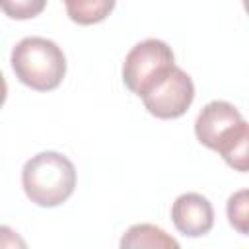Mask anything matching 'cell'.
<instances>
[{"label":"cell","mask_w":249,"mask_h":249,"mask_svg":"<svg viewBox=\"0 0 249 249\" xmlns=\"http://www.w3.org/2000/svg\"><path fill=\"white\" fill-rule=\"evenodd\" d=\"M25 196L43 208H54L70 198L76 189V167L60 152H39L21 169Z\"/></svg>","instance_id":"1"},{"label":"cell","mask_w":249,"mask_h":249,"mask_svg":"<svg viewBox=\"0 0 249 249\" xmlns=\"http://www.w3.org/2000/svg\"><path fill=\"white\" fill-rule=\"evenodd\" d=\"M12 68L23 86L35 91H51L64 80L66 56L51 39L25 37L12 49Z\"/></svg>","instance_id":"2"},{"label":"cell","mask_w":249,"mask_h":249,"mask_svg":"<svg viewBox=\"0 0 249 249\" xmlns=\"http://www.w3.org/2000/svg\"><path fill=\"white\" fill-rule=\"evenodd\" d=\"M175 64L173 51L160 39H144L136 43L123 62V82L138 97L152 88Z\"/></svg>","instance_id":"3"},{"label":"cell","mask_w":249,"mask_h":249,"mask_svg":"<svg viewBox=\"0 0 249 249\" xmlns=\"http://www.w3.org/2000/svg\"><path fill=\"white\" fill-rule=\"evenodd\" d=\"M140 97L150 115L158 119H177L191 107L195 99V84L185 70L173 64L169 72Z\"/></svg>","instance_id":"4"},{"label":"cell","mask_w":249,"mask_h":249,"mask_svg":"<svg viewBox=\"0 0 249 249\" xmlns=\"http://www.w3.org/2000/svg\"><path fill=\"white\" fill-rule=\"evenodd\" d=\"M245 124V119L228 101L214 99L202 107V111L196 117L195 123V134L198 142L210 150H220V146L235 134L241 126Z\"/></svg>","instance_id":"5"},{"label":"cell","mask_w":249,"mask_h":249,"mask_svg":"<svg viewBox=\"0 0 249 249\" xmlns=\"http://www.w3.org/2000/svg\"><path fill=\"white\" fill-rule=\"evenodd\" d=\"M171 222L183 235L200 237L214 226V208L206 196L198 193H185L171 204Z\"/></svg>","instance_id":"6"},{"label":"cell","mask_w":249,"mask_h":249,"mask_svg":"<svg viewBox=\"0 0 249 249\" xmlns=\"http://www.w3.org/2000/svg\"><path fill=\"white\" fill-rule=\"evenodd\" d=\"M123 249H179L177 239L154 224H134L121 237Z\"/></svg>","instance_id":"7"},{"label":"cell","mask_w":249,"mask_h":249,"mask_svg":"<svg viewBox=\"0 0 249 249\" xmlns=\"http://www.w3.org/2000/svg\"><path fill=\"white\" fill-rule=\"evenodd\" d=\"M68 18L78 25L103 21L115 8V0H64Z\"/></svg>","instance_id":"8"},{"label":"cell","mask_w":249,"mask_h":249,"mask_svg":"<svg viewBox=\"0 0 249 249\" xmlns=\"http://www.w3.org/2000/svg\"><path fill=\"white\" fill-rule=\"evenodd\" d=\"M247 146H249V126L247 123L231 134L218 150V154L224 158V161L237 169V171H247Z\"/></svg>","instance_id":"9"},{"label":"cell","mask_w":249,"mask_h":249,"mask_svg":"<svg viewBox=\"0 0 249 249\" xmlns=\"http://www.w3.org/2000/svg\"><path fill=\"white\" fill-rule=\"evenodd\" d=\"M226 212H228L230 224L239 233L247 235V231H249V191L247 189H241V191L233 193L228 198Z\"/></svg>","instance_id":"10"},{"label":"cell","mask_w":249,"mask_h":249,"mask_svg":"<svg viewBox=\"0 0 249 249\" xmlns=\"http://www.w3.org/2000/svg\"><path fill=\"white\" fill-rule=\"evenodd\" d=\"M47 0H0V10L12 19H31L39 16Z\"/></svg>","instance_id":"11"},{"label":"cell","mask_w":249,"mask_h":249,"mask_svg":"<svg viewBox=\"0 0 249 249\" xmlns=\"http://www.w3.org/2000/svg\"><path fill=\"white\" fill-rule=\"evenodd\" d=\"M27 243L10 226H0V249L2 247H25Z\"/></svg>","instance_id":"12"},{"label":"cell","mask_w":249,"mask_h":249,"mask_svg":"<svg viewBox=\"0 0 249 249\" xmlns=\"http://www.w3.org/2000/svg\"><path fill=\"white\" fill-rule=\"evenodd\" d=\"M6 95H8V86H6L4 74L0 72V107L4 105V101H6Z\"/></svg>","instance_id":"13"}]
</instances>
